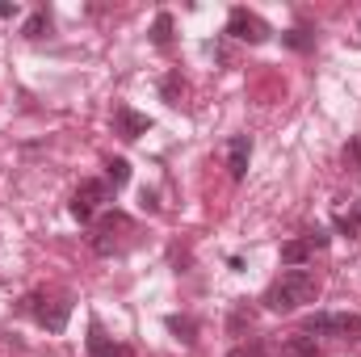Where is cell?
Listing matches in <instances>:
<instances>
[{
    "mask_svg": "<svg viewBox=\"0 0 361 357\" xmlns=\"http://www.w3.org/2000/svg\"><path fill=\"white\" fill-rule=\"evenodd\" d=\"M315 294H319V277H315L311 269H290V273H281L269 290H265L261 303H265L269 311H277V315H290V311H298L302 303H315Z\"/></svg>",
    "mask_w": 361,
    "mask_h": 357,
    "instance_id": "1",
    "label": "cell"
},
{
    "mask_svg": "<svg viewBox=\"0 0 361 357\" xmlns=\"http://www.w3.org/2000/svg\"><path fill=\"white\" fill-rule=\"evenodd\" d=\"M302 337H345V341H361V315H328L315 311L302 320Z\"/></svg>",
    "mask_w": 361,
    "mask_h": 357,
    "instance_id": "2",
    "label": "cell"
},
{
    "mask_svg": "<svg viewBox=\"0 0 361 357\" xmlns=\"http://www.w3.org/2000/svg\"><path fill=\"white\" fill-rule=\"evenodd\" d=\"M21 311H34L38 324H42L47 332H63V328H68V315H72V303H68V298H59V303H42V294H30V298L21 303Z\"/></svg>",
    "mask_w": 361,
    "mask_h": 357,
    "instance_id": "3",
    "label": "cell"
},
{
    "mask_svg": "<svg viewBox=\"0 0 361 357\" xmlns=\"http://www.w3.org/2000/svg\"><path fill=\"white\" fill-rule=\"evenodd\" d=\"M227 34L231 38H240V42H265L269 38V25L257 17V13H248V8H231V17H227Z\"/></svg>",
    "mask_w": 361,
    "mask_h": 357,
    "instance_id": "4",
    "label": "cell"
},
{
    "mask_svg": "<svg viewBox=\"0 0 361 357\" xmlns=\"http://www.w3.org/2000/svg\"><path fill=\"white\" fill-rule=\"evenodd\" d=\"M101 202H109V181H85L76 189V198H72V214L80 223H92V214H97Z\"/></svg>",
    "mask_w": 361,
    "mask_h": 357,
    "instance_id": "5",
    "label": "cell"
},
{
    "mask_svg": "<svg viewBox=\"0 0 361 357\" xmlns=\"http://www.w3.org/2000/svg\"><path fill=\"white\" fill-rule=\"evenodd\" d=\"M114 231H130V219L118 214V210L105 214V219L97 223V240H92V248H97L101 257H114V253H118V236H114Z\"/></svg>",
    "mask_w": 361,
    "mask_h": 357,
    "instance_id": "6",
    "label": "cell"
},
{
    "mask_svg": "<svg viewBox=\"0 0 361 357\" xmlns=\"http://www.w3.org/2000/svg\"><path fill=\"white\" fill-rule=\"evenodd\" d=\"M248 160H252V139H248V135H235V139L227 143V173H231V181H244Z\"/></svg>",
    "mask_w": 361,
    "mask_h": 357,
    "instance_id": "7",
    "label": "cell"
},
{
    "mask_svg": "<svg viewBox=\"0 0 361 357\" xmlns=\"http://www.w3.org/2000/svg\"><path fill=\"white\" fill-rule=\"evenodd\" d=\"M147 126H152L147 114H135L130 105H118V109H114V135H122V139H139Z\"/></svg>",
    "mask_w": 361,
    "mask_h": 357,
    "instance_id": "8",
    "label": "cell"
},
{
    "mask_svg": "<svg viewBox=\"0 0 361 357\" xmlns=\"http://www.w3.org/2000/svg\"><path fill=\"white\" fill-rule=\"evenodd\" d=\"M89 357H130L122 345H114L105 332H101V324H92L89 328Z\"/></svg>",
    "mask_w": 361,
    "mask_h": 357,
    "instance_id": "9",
    "label": "cell"
},
{
    "mask_svg": "<svg viewBox=\"0 0 361 357\" xmlns=\"http://www.w3.org/2000/svg\"><path fill=\"white\" fill-rule=\"evenodd\" d=\"M281 357H319V345H315V337H286L281 341Z\"/></svg>",
    "mask_w": 361,
    "mask_h": 357,
    "instance_id": "10",
    "label": "cell"
},
{
    "mask_svg": "<svg viewBox=\"0 0 361 357\" xmlns=\"http://www.w3.org/2000/svg\"><path fill=\"white\" fill-rule=\"evenodd\" d=\"M169 332H173L177 341H185V345L197 341V324H193L189 315H169Z\"/></svg>",
    "mask_w": 361,
    "mask_h": 357,
    "instance_id": "11",
    "label": "cell"
},
{
    "mask_svg": "<svg viewBox=\"0 0 361 357\" xmlns=\"http://www.w3.org/2000/svg\"><path fill=\"white\" fill-rule=\"evenodd\" d=\"M307 257H311V244H307V240L281 244V261H286V265H307Z\"/></svg>",
    "mask_w": 361,
    "mask_h": 357,
    "instance_id": "12",
    "label": "cell"
},
{
    "mask_svg": "<svg viewBox=\"0 0 361 357\" xmlns=\"http://www.w3.org/2000/svg\"><path fill=\"white\" fill-rule=\"evenodd\" d=\"M152 42H156V47H169V42H173V17H169V13L156 17V25H152Z\"/></svg>",
    "mask_w": 361,
    "mask_h": 357,
    "instance_id": "13",
    "label": "cell"
},
{
    "mask_svg": "<svg viewBox=\"0 0 361 357\" xmlns=\"http://www.w3.org/2000/svg\"><path fill=\"white\" fill-rule=\"evenodd\" d=\"M105 177H109V185L118 189V185H126V181H130V164L118 156V160H109V164H105Z\"/></svg>",
    "mask_w": 361,
    "mask_h": 357,
    "instance_id": "14",
    "label": "cell"
},
{
    "mask_svg": "<svg viewBox=\"0 0 361 357\" xmlns=\"http://www.w3.org/2000/svg\"><path fill=\"white\" fill-rule=\"evenodd\" d=\"M345 236H361V202H353L349 206V214H341V223H336Z\"/></svg>",
    "mask_w": 361,
    "mask_h": 357,
    "instance_id": "15",
    "label": "cell"
},
{
    "mask_svg": "<svg viewBox=\"0 0 361 357\" xmlns=\"http://www.w3.org/2000/svg\"><path fill=\"white\" fill-rule=\"evenodd\" d=\"M345 169H349V173H361V135H353V139L345 143Z\"/></svg>",
    "mask_w": 361,
    "mask_h": 357,
    "instance_id": "16",
    "label": "cell"
},
{
    "mask_svg": "<svg viewBox=\"0 0 361 357\" xmlns=\"http://www.w3.org/2000/svg\"><path fill=\"white\" fill-rule=\"evenodd\" d=\"M47 30H51V17H47V13H34V17L25 21V30H21V34H25V38H42Z\"/></svg>",
    "mask_w": 361,
    "mask_h": 357,
    "instance_id": "17",
    "label": "cell"
},
{
    "mask_svg": "<svg viewBox=\"0 0 361 357\" xmlns=\"http://www.w3.org/2000/svg\"><path fill=\"white\" fill-rule=\"evenodd\" d=\"M281 42H286V47H294V51H311V42H315V38H311L307 30H290V34H281Z\"/></svg>",
    "mask_w": 361,
    "mask_h": 357,
    "instance_id": "18",
    "label": "cell"
},
{
    "mask_svg": "<svg viewBox=\"0 0 361 357\" xmlns=\"http://www.w3.org/2000/svg\"><path fill=\"white\" fill-rule=\"evenodd\" d=\"M227 328H231V332L252 328V307H235V311H231V320H227Z\"/></svg>",
    "mask_w": 361,
    "mask_h": 357,
    "instance_id": "19",
    "label": "cell"
},
{
    "mask_svg": "<svg viewBox=\"0 0 361 357\" xmlns=\"http://www.w3.org/2000/svg\"><path fill=\"white\" fill-rule=\"evenodd\" d=\"M227 357H265V349H261V345L252 341V345H235V349H231Z\"/></svg>",
    "mask_w": 361,
    "mask_h": 357,
    "instance_id": "20",
    "label": "cell"
},
{
    "mask_svg": "<svg viewBox=\"0 0 361 357\" xmlns=\"http://www.w3.org/2000/svg\"><path fill=\"white\" fill-rule=\"evenodd\" d=\"M177 92H180V80L177 76H169V80H164V97H169L173 105H177Z\"/></svg>",
    "mask_w": 361,
    "mask_h": 357,
    "instance_id": "21",
    "label": "cell"
},
{
    "mask_svg": "<svg viewBox=\"0 0 361 357\" xmlns=\"http://www.w3.org/2000/svg\"><path fill=\"white\" fill-rule=\"evenodd\" d=\"M17 13V4H8V0H0V17H13Z\"/></svg>",
    "mask_w": 361,
    "mask_h": 357,
    "instance_id": "22",
    "label": "cell"
}]
</instances>
